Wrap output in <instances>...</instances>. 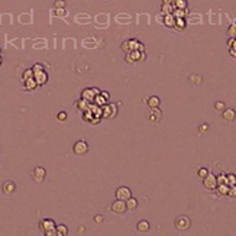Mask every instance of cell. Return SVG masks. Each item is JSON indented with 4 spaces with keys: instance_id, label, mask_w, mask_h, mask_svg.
<instances>
[{
    "instance_id": "obj_1",
    "label": "cell",
    "mask_w": 236,
    "mask_h": 236,
    "mask_svg": "<svg viewBox=\"0 0 236 236\" xmlns=\"http://www.w3.org/2000/svg\"><path fill=\"white\" fill-rule=\"evenodd\" d=\"M45 175H46V171H45V168H42V167H36V168H34V171H32V178H34V181L38 184L44 183Z\"/></svg>"
},
{
    "instance_id": "obj_2",
    "label": "cell",
    "mask_w": 236,
    "mask_h": 236,
    "mask_svg": "<svg viewBox=\"0 0 236 236\" xmlns=\"http://www.w3.org/2000/svg\"><path fill=\"white\" fill-rule=\"evenodd\" d=\"M203 185L207 188V190H214L216 185H217V181H216V175L212 173H209L204 178H203Z\"/></svg>"
},
{
    "instance_id": "obj_3",
    "label": "cell",
    "mask_w": 236,
    "mask_h": 236,
    "mask_svg": "<svg viewBox=\"0 0 236 236\" xmlns=\"http://www.w3.org/2000/svg\"><path fill=\"white\" fill-rule=\"evenodd\" d=\"M115 196H116V199L125 200V201H126V200L132 196V191H131V188H129V187H126V185H122V187H119L116 190Z\"/></svg>"
},
{
    "instance_id": "obj_4",
    "label": "cell",
    "mask_w": 236,
    "mask_h": 236,
    "mask_svg": "<svg viewBox=\"0 0 236 236\" xmlns=\"http://www.w3.org/2000/svg\"><path fill=\"white\" fill-rule=\"evenodd\" d=\"M110 210H112V212H115V213H119V214L125 213V212L127 210L125 200H119V199H116V201H113V203H112V206H110Z\"/></svg>"
},
{
    "instance_id": "obj_5",
    "label": "cell",
    "mask_w": 236,
    "mask_h": 236,
    "mask_svg": "<svg viewBox=\"0 0 236 236\" xmlns=\"http://www.w3.org/2000/svg\"><path fill=\"white\" fill-rule=\"evenodd\" d=\"M88 152V143L86 141H77L74 143V154L77 155H86Z\"/></svg>"
},
{
    "instance_id": "obj_6",
    "label": "cell",
    "mask_w": 236,
    "mask_h": 236,
    "mask_svg": "<svg viewBox=\"0 0 236 236\" xmlns=\"http://www.w3.org/2000/svg\"><path fill=\"white\" fill-rule=\"evenodd\" d=\"M175 228L180 229V230H187V229L190 228V219H188L187 216H180V217H177Z\"/></svg>"
},
{
    "instance_id": "obj_7",
    "label": "cell",
    "mask_w": 236,
    "mask_h": 236,
    "mask_svg": "<svg viewBox=\"0 0 236 236\" xmlns=\"http://www.w3.org/2000/svg\"><path fill=\"white\" fill-rule=\"evenodd\" d=\"M34 78L36 80L38 86H45L46 83H48V74H46L45 70H42V71L34 72Z\"/></svg>"
},
{
    "instance_id": "obj_8",
    "label": "cell",
    "mask_w": 236,
    "mask_h": 236,
    "mask_svg": "<svg viewBox=\"0 0 236 236\" xmlns=\"http://www.w3.org/2000/svg\"><path fill=\"white\" fill-rule=\"evenodd\" d=\"M56 225L54 223L52 219H44V220H41V223H39V229H41L42 232L45 233L46 230H52V229H55Z\"/></svg>"
},
{
    "instance_id": "obj_9",
    "label": "cell",
    "mask_w": 236,
    "mask_h": 236,
    "mask_svg": "<svg viewBox=\"0 0 236 236\" xmlns=\"http://www.w3.org/2000/svg\"><path fill=\"white\" fill-rule=\"evenodd\" d=\"M99 93H100V91H99L97 88H87V90L83 91L81 97L84 99V100H90V101H93V100H94V97H96V94H99Z\"/></svg>"
},
{
    "instance_id": "obj_10",
    "label": "cell",
    "mask_w": 236,
    "mask_h": 236,
    "mask_svg": "<svg viewBox=\"0 0 236 236\" xmlns=\"http://www.w3.org/2000/svg\"><path fill=\"white\" fill-rule=\"evenodd\" d=\"M3 193L4 194H8V196H10V194H13L16 191V184L13 183V181H6V183H3Z\"/></svg>"
},
{
    "instance_id": "obj_11",
    "label": "cell",
    "mask_w": 236,
    "mask_h": 236,
    "mask_svg": "<svg viewBox=\"0 0 236 236\" xmlns=\"http://www.w3.org/2000/svg\"><path fill=\"white\" fill-rule=\"evenodd\" d=\"M23 87H25V90H26V91H34V90H36V87H39V86H38L36 80L32 77V78L25 80V81H23Z\"/></svg>"
},
{
    "instance_id": "obj_12",
    "label": "cell",
    "mask_w": 236,
    "mask_h": 236,
    "mask_svg": "<svg viewBox=\"0 0 236 236\" xmlns=\"http://www.w3.org/2000/svg\"><path fill=\"white\" fill-rule=\"evenodd\" d=\"M167 28L169 29H174V25H175V18H174L173 13H168V15H164V22H162Z\"/></svg>"
},
{
    "instance_id": "obj_13",
    "label": "cell",
    "mask_w": 236,
    "mask_h": 236,
    "mask_svg": "<svg viewBox=\"0 0 236 236\" xmlns=\"http://www.w3.org/2000/svg\"><path fill=\"white\" fill-rule=\"evenodd\" d=\"M222 116H223V119H225V120H228V122H233L235 117H236V112L233 109H225Z\"/></svg>"
},
{
    "instance_id": "obj_14",
    "label": "cell",
    "mask_w": 236,
    "mask_h": 236,
    "mask_svg": "<svg viewBox=\"0 0 236 236\" xmlns=\"http://www.w3.org/2000/svg\"><path fill=\"white\" fill-rule=\"evenodd\" d=\"M161 116H162L161 110L158 109V107H155V109H152V112L149 113V116H148V119H149L151 122H158V120L161 119Z\"/></svg>"
},
{
    "instance_id": "obj_15",
    "label": "cell",
    "mask_w": 236,
    "mask_h": 236,
    "mask_svg": "<svg viewBox=\"0 0 236 236\" xmlns=\"http://www.w3.org/2000/svg\"><path fill=\"white\" fill-rule=\"evenodd\" d=\"M187 26V22H185V19L184 18H175V25H174V29L175 30H184Z\"/></svg>"
},
{
    "instance_id": "obj_16",
    "label": "cell",
    "mask_w": 236,
    "mask_h": 236,
    "mask_svg": "<svg viewBox=\"0 0 236 236\" xmlns=\"http://www.w3.org/2000/svg\"><path fill=\"white\" fill-rule=\"evenodd\" d=\"M228 190H229V185L228 184H217L214 191L217 196H228Z\"/></svg>"
},
{
    "instance_id": "obj_17",
    "label": "cell",
    "mask_w": 236,
    "mask_h": 236,
    "mask_svg": "<svg viewBox=\"0 0 236 236\" xmlns=\"http://www.w3.org/2000/svg\"><path fill=\"white\" fill-rule=\"evenodd\" d=\"M149 228H151V225H149V222H148V220H141V222H138V225H136V229H138L139 232H142V233L148 232Z\"/></svg>"
},
{
    "instance_id": "obj_18",
    "label": "cell",
    "mask_w": 236,
    "mask_h": 236,
    "mask_svg": "<svg viewBox=\"0 0 236 236\" xmlns=\"http://www.w3.org/2000/svg\"><path fill=\"white\" fill-rule=\"evenodd\" d=\"M159 105H161V100H159V97H157V96H152V97L148 99V106H149L151 109L159 107Z\"/></svg>"
},
{
    "instance_id": "obj_19",
    "label": "cell",
    "mask_w": 236,
    "mask_h": 236,
    "mask_svg": "<svg viewBox=\"0 0 236 236\" xmlns=\"http://www.w3.org/2000/svg\"><path fill=\"white\" fill-rule=\"evenodd\" d=\"M125 203H126L127 210H135L136 207H138V200H136L135 197H132V196H131V197H129V199H127Z\"/></svg>"
},
{
    "instance_id": "obj_20",
    "label": "cell",
    "mask_w": 236,
    "mask_h": 236,
    "mask_svg": "<svg viewBox=\"0 0 236 236\" xmlns=\"http://www.w3.org/2000/svg\"><path fill=\"white\" fill-rule=\"evenodd\" d=\"M173 15H174V18H184L185 19V16L188 15V8L187 9H174Z\"/></svg>"
},
{
    "instance_id": "obj_21",
    "label": "cell",
    "mask_w": 236,
    "mask_h": 236,
    "mask_svg": "<svg viewBox=\"0 0 236 236\" xmlns=\"http://www.w3.org/2000/svg\"><path fill=\"white\" fill-rule=\"evenodd\" d=\"M174 4H165L162 3L161 4V12H162V15H168V13H173L174 12Z\"/></svg>"
},
{
    "instance_id": "obj_22",
    "label": "cell",
    "mask_w": 236,
    "mask_h": 236,
    "mask_svg": "<svg viewBox=\"0 0 236 236\" xmlns=\"http://www.w3.org/2000/svg\"><path fill=\"white\" fill-rule=\"evenodd\" d=\"M55 229H56V236H67L68 235V229L65 225H58Z\"/></svg>"
},
{
    "instance_id": "obj_23",
    "label": "cell",
    "mask_w": 236,
    "mask_h": 236,
    "mask_svg": "<svg viewBox=\"0 0 236 236\" xmlns=\"http://www.w3.org/2000/svg\"><path fill=\"white\" fill-rule=\"evenodd\" d=\"M174 8L175 9H187L188 8V3L187 0H174Z\"/></svg>"
},
{
    "instance_id": "obj_24",
    "label": "cell",
    "mask_w": 236,
    "mask_h": 236,
    "mask_svg": "<svg viewBox=\"0 0 236 236\" xmlns=\"http://www.w3.org/2000/svg\"><path fill=\"white\" fill-rule=\"evenodd\" d=\"M103 117H113V112H112V105H107L103 107Z\"/></svg>"
},
{
    "instance_id": "obj_25",
    "label": "cell",
    "mask_w": 236,
    "mask_h": 236,
    "mask_svg": "<svg viewBox=\"0 0 236 236\" xmlns=\"http://www.w3.org/2000/svg\"><path fill=\"white\" fill-rule=\"evenodd\" d=\"M34 77V70L32 68H28V70H25L22 74V81H25V80H29Z\"/></svg>"
},
{
    "instance_id": "obj_26",
    "label": "cell",
    "mask_w": 236,
    "mask_h": 236,
    "mask_svg": "<svg viewBox=\"0 0 236 236\" xmlns=\"http://www.w3.org/2000/svg\"><path fill=\"white\" fill-rule=\"evenodd\" d=\"M228 36L229 38H236V23H232L230 26L228 28Z\"/></svg>"
},
{
    "instance_id": "obj_27",
    "label": "cell",
    "mask_w": 236,
    "mask_h": 236,
    "mask_svg": "<svg viewBox=\"0 0 236 236\" xmlns=\"http://www.w3.org/2000/svg\"><path fill=\"white\" fill-rule=\"evenodd\" d=\"M226 184H228V185H235L236 184L235 174H226Z\"/></svg>"
},
{
    "instance_id": "obj_28",
    "label": "cell",
    "mask_w": 236,
    "mask_h": 236,
    "mask_svg": "<svg viewBox=\"0 0 236 236\" xmlns=\"http://www.w3.org/2000/svg\"><path fill=\"white\" fill-rule=\"evenodd\" d=\"M67 3H65V0H55L54 2V8L55 9H65Z\"/></svg>"
},
{
    "instance_id": "obj_29",
    "label": "cell",
    "mask_w": 236,
    "mask_h": 236,
    "mask_svg": "<svg viewBox=\"0 0 236 236\" xmlns=\"http://www.w3.org/2000/svg\"><path fill=\"white\" fill-rule=\"evenodd\" d=\"M214 109L219 110V112H223V110L226 109V105L223 101H216V103H214Z\"/></svg>"
},
{
    "instance_id": "obj_30",
    "label": "cell",
    "mask_w": 236,
    "mask_h": 236,
    "mask_svg": "<svg viewBox=\"0 0 236 236\" xmlns=\"http://www.w3.org/2000/svg\"><path fill=\"white\" fill-rule=\"evenodd\" d=\"M77 103H78L77 106H78V109H80V110H84L86 107H87V109L90 107V106H88V103H87V101L84 100V99H83V100H80V101H77Z\"/></svg>"
},
{
    "instance_id": "obj_31",
    "label": "cell",
    "mask_w": 236,
    "mask_h": 236,
    "mask_svg": "<svg viewBox=\"0 0 236 236\" xmlns=\"http://www.w3.org/2000/svg\"><path fill=\"white\" fill-rule=\"evenodd\" d=\"M228 196H229V197H236V184H235V185H229Z\"/></svg>"
},
{
    "instance_id": "obj_32",
    "label": "cell",
    "mask_w": 236,
    "mask_h": 236,
    "mask_svg": "<svg viewBox=\"0 0 236 236\" xmlns=\"http://www.w3.org/2000/svg\"><path fill=\"white\" fill-rule=\"evenodd\" d=\"M94 100H96V101H99L97 105H105L107 99H105V97H103V96H101L100 93H99V94H96V97H94Z\"/></svg>"
},
{
    "instance_id": "obj_33",
    "label": "cell",
    "mask_w": 236,
    "mask_h": 236,
    "mask_svg": "<svg viewBox=\"0 0 236 236\" xmlns=\"http://www.w3.org/2000/svg\"><path fill=\"white\" fill-rule=\"evenodd\" d=\"M55 15L58 18H64V16H67V10L65 9H55Z\"/></svg>"
},
{
    "instance_id": "obj_34",
    "label": "cell",
    "mask_w": 236,
    "mask_h": 236,
    "mask_svg": "<svg viewBox=\"0 0 236 236\" xmlns=\"http://www.w3.org/2000/svg\"><path fill=\"white\" fill-rule=\"evenodd\" d=\"M197 174H199L200 178H204V177L209 174V169L207 168H199V171H197Z\"/></svg>"
},
{
    "instance_id": "obj_35",
    "label": "cell",
    "mask_w": 236,
    "mask_h": 236,
    "mask_svg": "<svg viewBox=\"0 0 236 236\" xmlns=\"http://www.w3.org/2000/svg\"><path fill=\"white\" fill-rule=\"evenodd\" d=\"M216 181L217 184H226V174H220V175L216 177Z\"/></svg>"
},
{
    "instance_id": "obj_36",
    "label": "cell",
    "mask_w": 236,
    "mask_h": 236,
    "mask_svg": "<svg viewBox=\"0 0 236 236\" xmlns=\"http://www.w3.org/2000/svg\"><path fill=\"white\" fill-rule=\"evenodd\" d=\"M190 80H191V83H194V84H200V83H201V77H200V75H191Z\"/></svg>"
},
{
    "instance_id": "obj_37",
    "label": "cell",
    "mask_w": 236,
    "mask_h": 236,
    "mask_svg": "<svg viewBox=\"0 0 236 236\" xmlns=\"http://www.w3.org/2000/svg\"><path fill=\"white\" fill-rule=\"evenodd\" d=\"M56 119L60 120V122H64V120H67V113L65 112H60L56 115Z\"/></svg>"
},
{
    "instance_id": "obj_38",
    "label": "cell",
    "mask_w": 236,
    "mask_h": 236,
    "mask_svg": "<svg viewBox=\"0 0 236 236\" xmlns=\"http://www.w3.org/2000/svg\"><path fill=\"white\" fill-rule=\"evenodd\" d=\"M120 48H122V51H125V52H131V49H129V44H127V41H125L123 44H122V46H120Z\"/></svg>"
},
{
    "instance_id": "obj_39",
    "label": "cell",
    "mask_w": 236,
    "mask_h": 236,
    "mask_svg": "<svg viewBox=\"0 0 236 236\" xmlns=\"http://www.w3.org/2000/svg\"><path fill=\"white\" fill-rule=\"evenodd\" d=\"M199 131L201 132V133H203V132H207V131H209V125H207V123H201V125H200V127H199Z\"/></svg>"
},
{
    "instance_id": "obj_40",
    "label": "cell",
    "mask_w": 236,
    "mask_h": 236,
    "mask_svg": "<svg viewBox=\"0 0 236 236\" xmlns=\"http://www.w3.org/2000/svg\"><path fill=\"white\" fill-rule=\"evenodd\" d=\"M32 70H34V72H38V71H42V70H44V67H42L41 64H35L34 67H32Z\"/></svg>"
},
{
    "instance_id": "obj_41",
    "label": "cell",
    "mask_w": 236,
    "mask_h": 236,
    "mask_svg": "<svg viewBox=\"0 0 236 236\" xmlns=\"http://www.w3.org/2000/svg\"><path fill=\"white\" fill-rule=\"evenodd\" d=\"M125 61H126L127 64H135V61L132 60V56H131V54H129V52H127L126 56H125Z\"/></svg>"
},
{
    "instance_id": "obj_42",
    "label": "cell",
    "mask_w": 236,
    "mask_h": 236,
    "mask_svg": "<svg viewBox=\"0 0 236 236\" xmlns=\"http://www.w3.org/2000/svg\"><path fill=\"white\" fill-rule=\"evenodd\" d=\"M44 235H45V236H56V229H52V230H46Z\"/></svg>"
},
{
    "instance_id": "obj_43",
    "label": "cell",
    "mask_w": 236,
    "mask_h": 236,
    "mask_svg": "<svg viewBox=\"0 0 236 236\" xmlns=\"http://www.w3.org/2000/svg\"><path fill=\"white\" fill-rule=\"evenodd\" d=\"M94 222H96V223H101V222H103V216H101V214H97V216L94 217Z\"/></svg>"
},
{
    "instance_id": "obj_44",
    "label": "cell",
    "mask_w": 236,
    "mask_h": 236,
    "mask_svg": "<svg viewBox=\"0 0 236 236\" xmlns=\"http://www.w3.org/2000/svg\"><path fill=\"white\" fill-rule=\"evenodd\" d=\"M233 42H235V38H229V39H228V46H229V48L233 45Z\"/></svg>"
},
{
    "instance_id": "obj_45",
    "label": "cell",
    "mask_w": 236,
    "mask_h": 236,
    "mask_svg": "<svg viewBox=\"0 0 236 236\" xmlns=\"http://www.w3.org/2000/svg\"><path fill=\"white\" fill-rule=\"evenodd\" d=\"M229 54L233 56V58H236V51L235 49H232V48H229Z\"/></svg>"
},
{
    "instance_id": "obj_46",
    "label": "cell",
    "mask_w": 236,
    "mask_h": 236,
    "mask_svg": "<svg viewBox=\"0 0 236 236\" xmlns=\"http://www.w3.org/2000/svg\"><path fill=\"white\" fill-rule=\"evenodd\" d=\"M162 3H165V4H173L174 0H162Z\"/></svg>"
},
{
    "instance_id": "obj_47",
    "label": "cell",
    "mask_w": 236,
    "mask_h": 236,
    "mask_svg": "<svg viewBox=\"0 0 236 236\" xmlns=\"http://www.w3.org/2000/svg\"><path fill=\"white\" fill-rule=\"evenodd\" d=\"M230 48H232V49H235V51H236V38H235V42H233V45L230 46Z\"/></svg>"
},
{
    "instance_id": "obj_48",
    "label": "cell",
    "mask_w": 236,
    "mask_h": 236,
    "mask_svg": "<svg viewBox=\"0 0 236 236\" xmlns=\"http://www.w3.org/2000/svg\"><path fill=\"white\" fill-rule=\"evenodd\" d=\"M3 64V58H2V55H0V65Z\"/></svg>"
},
{
    "instance_id": "obj_49",
    "label": "cell",
    "mask_w": 236,
    "mask_h": 236,
    "mask_svg": "<svg viewBox=\"0 0 236 236\" xmlns=\"http://www.w3.org/2000/svg\"><path fill=\"white\" fill-rule=\"evenodd\" d=\"M0 55H2V49H0Z\"/></svg>"
}]
</instances>
